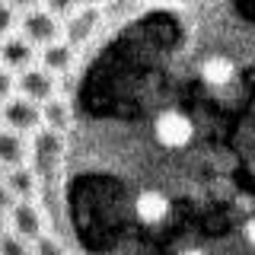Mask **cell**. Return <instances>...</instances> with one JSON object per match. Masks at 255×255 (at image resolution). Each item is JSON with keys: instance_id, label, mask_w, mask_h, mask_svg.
<instances>
[{"instance_id": "6da1fadb", "label": "cell", "mask_w": 255, "mask_h": 255, "mask_svg": "<svg viewBox=\"0 0 255 255\" xmlns=\"http://www.w3.org/2000/svg\"><path fill=\"white\" fill-rule=\"evenodd\" d=\"M0 122H3L6 131L13 134H35L38 128H42V109L35 106V102L22 99V96H10V99L0 106Z\"/></svg>"}, {"instance_id": "7a4b0ae2", "label": "cell", "mask_w": 255, "mask_h": 255, "mask_svg": "<svg viewBox=\"0 0 255 255\" xmlns=\"http://www.w3.org/2000/svg\"><path fill=\"white\" fill-rule=\"evenodd\" d=\"M19 35L26 38V42L35 48V45H51L61 38V19L58 16H51L48 10L42 6H35V10H26L19 19Z\"/></svg>"}, {"instance_id": "3957f363", "label": "cell", "mask_w": 255, "mask_h": 255, "mask_svg": "<svg viewBox=\"0 0 255 255\" xmlns=\"http://www.w3.org/2000/svg\"><path fill=\"white\" fill-rule=\"evenodd\" d=\"M16 90H19L22 99L35 102V106H45L48 99L58 96V77L48 74L45 67H38V64H32V67L19 70V77H16Z\"/></svg>"}, {"instance_id": "277c9868", "label": "cell", "mask_w": 255, "mask_h": 255, "mask_svg": "<svg viewBox=\"0 0 255 255\" xmlns=\"http://www.w3.org/2000/svg\"><path fill=\"white\" fill-rule=\"evenodd\" d=\"M99 26H102V10H96V6H77V10L64 19L61 35L70 48H80L99 32Z\"/></svg>"}, {"instance_id": "5b68a950", "label": "cell", "mask_w": 255, "mask_h": 255, "mask_svg": "<svg viewBox=\"0 0 255 255\" xmlns=\"http://www.w3.org/2000/svg\"><path fill=\"white\" fill-rule=\"evenodd\" d=\"M6 223H10V233L26 239L29 246L35 243L38 236H45V214L35 201H16L13 211L6 214Z\"/></svg>"}, {"instance_id": "8992f818", "label": "cell", "mask_w": 255, "mask_h": 255, "mask_svg": "<svg viewBox=\"0 0 255 255\" xmlns=\"http://www.w3.org/2000/svg\"><path fill=\"white\" fill-rule=\"evenodd\" d=\"M74 64H77V48H70L64 38L45 45L42 51H38V67H45L48 74H54V77L70 74V70H74Z\"/></svg>"}, {"instance_id": "52a82bcc", "label": "cell", "mask_w": 255, "mask_h": 255, "mask_svg": "<svg viewBox=\"0 0 255 255\" xmlns=\"http://www.w3.org/2000/svg\"><path fill=\"white\" fill-rule=\"evenodd\" d=\"M35 64V48L22 35H6L0 42V67L6 70H26Z\"/></svg>"}, {"instance_id": "ba28073f", "label": "cell", "mask_w": 255, "mask_h": 255, "mask_svg": "<svg viewBox=\"0 0 255 255\" xmlns=\"http://www.w3.org/2000/svg\"><path fill=\"white\" fill-rule=\"evenodd\" d=\"M29 159V143L22 134H13L6 128H0V169L10 172L16 166H26Z\"/></svg>"}, {"instance_id": "9c48e42d", "label": "cell", "mask_w": 255, "mask_h": 255, "mask_svg": "<svg viewBox=\"0 0 255 255\" xmlns=\"http://www.w3.org/2000/svg\"><path fill=\"white\" fill-rule=\"evenodd\" d=\"M3 185L16 201H35L38 195V175L32 172V166H16V169L3 172Z\"/></svg>"}, {"instance_id": "30bf717a", "label": "cell", "mask_w": 255, "mask_h": 255, "mask_svg": "<svg viewBox=\"0 0 255 255\" xmlns=\"http://www.w3.org/2000/svg\"><path fill=\"white\" fill-rule=\"evenodd\" d=\"M42 109V128H48V131H58V134H67L70 128V102L64 99V96H54V99H48Z\"/></svg>"}, {"instance_id": "8fae6325", "label": "cell", "mask_w": 255, "mask_h": 255, "mask_svg": "<svg viewBox=\"0 0 255 255\" xmlns=\"http://www.w3.org/2000/svg\"><path fill=\"white\" fill-rule=\"evenodd\" d=\"M0 255H32V246L6 230V233H0Z\"/></svg>"}, {"instance_id": "7c38bea8", "label": "cell", "mask_w": 255, "mask_h": 255, "mask_svg": "<svg viewBox=\"0 0 255 255\" xmlns=\"http://www.w3.org/2000/svg\"><path fill=\"white\" fill-rule=\"evenodd\" d=\"M32 255H67V249H64L54 236L45 233V236H38L35 243H32Z\"/></svg>"}, {"instance_id": "4fadbf2b", "label": "cell", "mask_w": 255, "mask_h": 255, "mask_svg": "<svg viewBox=\"0 0 255 255\" xmlns=\"http://www.w3.org/2000/svg\"><path fill=\"white\" fill-rule=\"evenodd\" d=\"M77 6H80V0H45L42 10H48L51 16H58V19H61V16L67 19V16L77 10Z\"/></svg>"}, {"instance_id": "5bb4252c", "label": "cell", "mask_w": 255, "mask_h": 255, "mask_svg": "<svg viewBox=\"0 0 255 255\" xmlns=\"http://www.w3.org/2000/svg\"><path fill=\"white\" fill-rule=\"evenodd\" d=\"M13 26H16V13L10 10V6L0 0V38H6L13 32Z\"/></svg>"}, {"instance_id": "9a60e30c", "label": "cell", "mask_w": 255, "mask_h": 255, "mask_svg": "<svg viewBox=\"0 0 255 255\" xmlns=\"http://www.w3.org/2000/svg\"><path fill=\"white\" fill-rule=\"evenodd\" d=\"M13 90H16V77L6 67H0V106H3V102L13 96Z\"/></svg>"}, {"instance_id": "2e32d148", "label": "cell", "mask_w": 255, "mask_h": 255, "mask_svg": "<svg viewBox=\"0 0 255 255\" xmlns=\"http://www.w3.org/2000/svg\"><path fill=\"white\" fill-rule=\"evenodd\" d=\"M13 204H16V198L6 191V185H3V179H0V214H10L13 211Z\"/></svg>"}, {"instance_id": "e0dca14e", "label": "cell", "mask_w": 255, "mask_h": 255, "mask_svg": "<svg viewBox=\"0 0 255 255\" xmlns=\"http://www.w3.org/2000/svg\"><path fill=\"white\" fill-rule=\"evenodd\" d=\"M243 239H246V246H249V249H255V217L246 220V227H243Z\"/></svg>"}, {"instance_id": "ac0fdd59", "label": "cell", "mask_w": 255, "mask_h": 255, "mask_svg": "<svg viewBox=\"0 0 255 255\" xmlns=\"http://www.w3.org/2000/svg\"><path fill=\"white\" fill-rule=\"evenodd\" d=\"M3 3L10 6V10H22V13H26V10H35L38 0H3Z\"/></svg>"}, {"instance_id": "d6986e66", "label": "cell", "mask_w": 255, "mask_h": 255, "mask_svg": "<svg viewBox=\"0 0 255 255\" xmlns=\"http://www.w3.org/2000/svg\"><path fill=\"white\" fill-rule=\"evenodd\" d=\"M102 3L106 0H80V6H96V10H102Z\"/></svg>"}, {"instance_id": "ffe728a7", "label": "cell", "mask_w": 255, "mask_h": 255, "mask_svg": "<svg viewBox=\"0 0 255 255\" xmlns=\"http://www.w3.org/2000/svg\"><path fill=\"white\" fill-rule=\"evenodd\" d=\"M169 3H172V6H195L198 0H169Z\"/></svg>"}, {"instance_id": "44dd1931", "label": "cell", "mask_w": 255, "mask_h": 255, "mask_svg": "<svg viewBox=\"0 0 255 255\" xmlns=\"http://www.w3.org/2000/svg\"><path fill=\"white\" fill-rule=\"evenodd\" d=\"M179 255H207V252H201V249H185V252H179Z\"/></svg>"}, {"instance_id": "7402d4cb", "label": "cell", "mask_w": 255, "mask_h": 255, "mask_svg": "<svg viewBox=\"0 0 255 255\" xmlns=\"http://www.w3.org/2000/svg\"><path fill=\"white\" fill-rule=\"evenodd\" d=\"M0 233H6V214H0Z\"/></svg>"}, {"instance_id": "603a6c76", "label": "cell", "mask_w": 255, "mask_h": 255, "mask_svg": "<svg viewBox=\"0 0 255 255\" xmlns=\"http://www.w3.org/2000/svg\"><path fill=\"white\" fill-rule=\"evenodd\" d=\"M0 179H3V172H0Z\"/></svg>"}]
</instances>
